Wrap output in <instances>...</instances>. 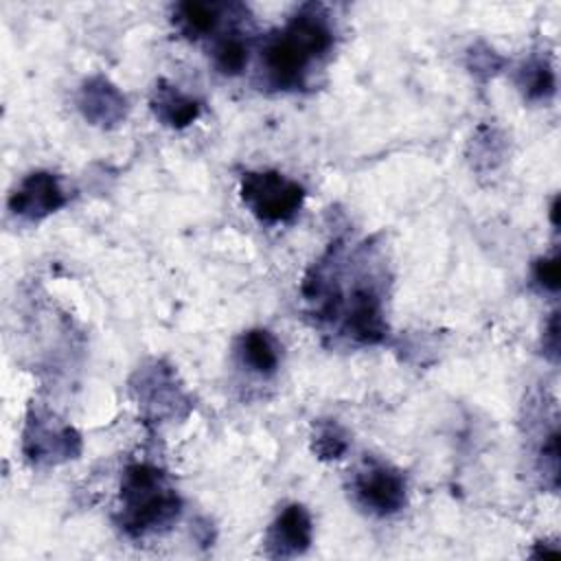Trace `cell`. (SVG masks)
Returning a JSON list of instances; mask_svg holds the SVG:
<instances>
[{
  "label": "cell",
  "instance_id": "cell-1",
  "mask_svg": "<svg viewBox=\"0 0 561 561\" xmlns=\"http://www.w3.org/2000/svg\"><path fill=\"white\" fill-rule=\"evenodd\" d=\"M333 44V33L320 7H302L287 28L272 37L263 50V64L276 88H296L307 75L311 59L324 55Z\"/></svg>",
  "mask_w": 561,
  "mask_h": 561
},
{
  "label": "cell",
  "instance_id": "cell-2",
  "mask_svg": "<svg viewBox=\"0 0 561 561\" xmlns=\"http://www.w3.org/2000/svg\"><path fill=\"white\" fill-rule=\"evenodd\" d=\"M123 526L131 535H145L167 526L180 513L178 495L164 484L162 473L149 465L127 467L121 484Z\"/></svg>",
  "mask_w": 561,
  "mask_h": 561
},
{
  "label": "cell",
  "instance_id": "cell-3",
  "mask_svg": "<svg viewBox=\"0 0 561 561\" xmlns=\"http://www.w3.org/2000/svg\"><path fill=\"white\" fill-rule=\"evenodd\" d=\"M241 199L261 221H287L302 206L305 191L298 182L276 171H248L241 178Z\"/></svg>",
  "mask_w": 561,
  "mask_h": 561
},
{
  "label": "cell",
  "instance_id": "cell-4",
  "mask_svg": "<svg viewBox=\"0 0 561 561\" xmlns=\"http://www.w3.org/2000/svg\"><path fill=\"white\" fill-rule=\"evenodd\" d=\"M355 493L368 511L390 515L397 513L405 502V482L392 467L368 462L355 478Z\"/></svg>",
  "mask_w": 561,
  "mask_h": 561
},
{
  "label": "cell",
  "instance_id": "cell-5",
  "mask_svg": "<svg viewBox=\"0 0 561 561\" xmlns=\"http://www.w3.org/2000/svg\"><path fill=\"white\" fill-rule=\"evenodd\" d=\"M66 204V195L53 173L37 171L22 180L18 191L11 195L9 206L15 215L26 219H42Z\"/></svg>",
  "mask_w": 561,
  "mask_h": 561
},
{
  "label": "cell",
  "instance_id": "cell-6",
  "mask_svg": "<svg viewBox=\"0 0 561 561\" xmlns=\"http://www.w3.org/2000/svg\"><path fill=\"white\" fill-rule=\"evenodd\" d=\"M267 552L272 557L302 554L311 543V517L305 506L289 504L267 530Z\"/></svg>",
  "mask_w": 561,
  "mask_h": 561
},
{
  "label": "cell",
  "instance_id": "cell-7",
  "mask_svg": "<svg viewBox=\"0 0 561 561\" xmlns=\"http://www.w3.org/2000/svg\"><path fill=\"white\" fill-rule=\"evenodd\" d=\"M346 333L362 342V344H375L383 340L386 335V322L381 311V300L370 287H355L348 298L346 320H344Z\"/></svg>",
  "mask_w": 561,
  "mask_h": 561
},
{
  "label": "cell",
  "instance_id": "cell-8",
  "mask_svg": "<svg viewBox=\"0 0 561 561\" xmlns=\"http://www.w3.org/2000/svg\"><path fill=\"white\" fill-rule=\"evenodd\" d=\"M241 357L243 364L259 375H272L280 359L276 340L263 329H252L241 337Z\"/></svg>",
  "mask_w": 561,
  "mask_h": 561
},
{
  "label": "cell",
  "instance_id": "cell-9",
  "mask_svg": "<svg viewBox=\"0 0 561 561\" xmlns=\"http://www.w3.org/2000/svg\"><path fill=\"white\" fill-rule=\"evenodd\" d=\"M153 110L156 114L171 127H184L188 123H193L199 114V105L184 96L182 92H178L173 85L160 83L153 92Z\"/></svg>",
  "mask_w": 561,
  "mask_h": 561
},
{
  "label": "cell",
  "instance_id": "cell-10",
  "mask_svg": "<svg viewBox=\"0 0 561 561\" xmlns=\"http://www.w3.org/2000/svg\"><path fill=\"white\" fill-rule=\"evenodd\" d=\"M219 11L221 7L210 2H182L175 7V22L188 37H202L215 31Z\"/></svg>",
  "mask_w": 561,
  "mask_h": 561
},
{
  "label": "cell",
  "instance_id": "cell-11",
  "mask_svg": "<svg viewBox=\"0 0 561 561\" xmlns=\"http://www.w3.org/2000/svg\"><path fill=\"white\" fill-rule=\"evenodd\" d=\"M213 61H215L219 72L230 75V77L239 75L248 66V46H245V42L237 33H230V35L221 37L215 44Z\"/></svg>",
  "mask_w": 561,
  "mask_h": 561
},
{
  "label": "cell",
  "instance_id": "cell-12",
  "mask_svg": "<svg viewBox=\"0 0 561 561\" xmlns=\"http://www.w3.org/2000/svg\"><path fill=\"white\" fill-rule=\"evenodd\" d=\"M554 90V75L546 64H535L526 79V94L530 99H541L552 94Z\"/></svg>",
  "mask_w": 561,
  "mask_h": 561
},
{
  "label": "cell",
  "instance_id": "cell-13",
  "mask_svg": "<svg viewBox=\"0 0 561 561\" xmlns=\"http://www.w3.org/2000/svg\"><path fill=\"white\" fill-rule=\"evenodd\" d=\"M559 278H561V270H559V256H543L535 263V280L550 291L559 289Z\"/></svg>",
  "mask_w": 561,
  "mask_h": 561
},
{
  "label": "cell",
  "instance_id": "cell-14",
  "mask_svg": "<svg viewBox=\"0 0 561 561\" xmlns=\"http://www.w3.org/2000/svg\"><path fill=\"white\" fill-rule=\"evenodd\" d=\"M344 449H346L344 438H342L337 432H333L331 427L320 434V438H318V451L322 454V458H337Z\"/></svg>",
  "mask_w": 561,
  "mask_h": 561
}]
</instances>
